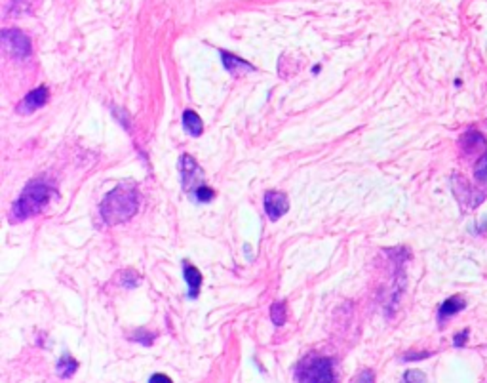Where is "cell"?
Wrapping results in <instances>:
<instances>
[{
	"mask_svg": "<svg viewBox=\"0 0 487 383\" xmlns=\"http://www.w3.org/2000/svg\"><path fill=\"white\" fill-rule=\"evenodd\" d=\"M139 210V191L133 183H119L107 193L99 206L102 220L109 227L130 222Z\"/></svg>",
	"mask_w": 487,
	"mask_h": 383,
	"instance_id": "cell-1",
	"label": "cell"
},
{
	"mask_svg": "<svg viewBox=\"0 0 487 383\" xmlns=\"http://www.w3.org/2000/svg\"><path fill=\"white\" fill-rule=\"evenodd\" d=\"M54 185L48 183L46 180H33L27 183L19 198L16 200V204L12 206V212H10V222L19 223L29 220V217H35L40 214L42 210L46 208L48 203L55 197Z\"/></svg>",
	"mask_w": 487,
	"mask_h": 383,
	"instance_id": "cell-2",
	"label": "cell"
},
{
	"mask_svg": "<svg viewBox=\"0 0 487 383\" xmlns=\"http://www.w3.org/2000/svg\"><path fill=\"white\" fill-rule=\"evenodd\" d=\"M299 383H337L335 362L329 357H312L297 370Z\"/></svg>",
	"mask_w": 487,
	"mask_h": 383,
	"instance_id": "cell-3",
	"label": "cell"
},
{
	"mask_svg": "<svg viewBox=\"0 0 487 383\" xmlns=\"http://www.w3.org/2000/svg\"><path fill=\"white\" fill-rule=\"evenodd\" d=\"M179 166H181V183H183L185 191L192 197L200 187H204L202 170H200V166L195 162V158L189 155L181 156Z\"/></svg>",
	"mask_w": 487,
	"mask_h": 383,
	"instance_id": "cell-4",
	"label": "cell"
},
{
	"mask_svg": "<svg viewBox=\"0 0 487 383\" xmlns=\"http://www.w3.org/2000/svg\"><path fill=\"white\" fill-rule=\"evenodd\" d=\"M2 42H4V46L12 52V55H16V58H19V60L29 58L31 50H33L29 36L18 29L4 31V33H2Z\"/></svg>",
	"mask_w": 487,
	"mask_h": 383,
	"instance_id": "cell-5",
	"label": "cell"
},
{
	"mask_svg": "<svg viewBox=\"0 0 487 383\" xmlns=\"http://www.w3.org/2000/svg\"><path fill=\"white\" fill-rule=\"evenodd\" d=\"M290 210V200L284 193L280 191H267L265 193V212L270 222H278Z\"/></svg>",
	"mask_w": 487,
	"mask_h": 383,
	"instance_id": "cell-6",
	"label": "cell"
},
{
	"mask_svg": "<svg viewBox=\"0 0 487 383\" xmlns=\"http://www.w3.org/2000/svg\"><path fill=\"white\" fill-rule=\"evenodd\" d=\"M48 97H50V92H48L46 86H40V88L29 92V94H27V96L21 99V103L18 105V113L19 114L35 113L36 109H40L42 105L48 102Z\"/></svg>",
	"mask_w": 487,
	"mask_h": 383,
	"instance_id": "cell-7",
	"label": "cell"
},
{
	"mask_svg": "<svg viewBox=\"0 0 487 383\" xmlns=\"http://www.w3.org/2000/svg\"><path fill=\"white\" fill-rule=\"evenodd\" d=\"M183 276L187 284H189V298L195 300L198 292H200V286H202V275H200V271L195 265H190L189 261H183Z\"/></svg>",
	"mask_w": 487,
	"mask_h": 383,
	"instance_id": "cell-8",
	"label": "cell"
},
{
	"mask_svg": "<svg viewBox=\"0 0 487 383\" xmlns=\"http://www.w3.org/2000/svg\"><path fill=\"white\" fill-rule=\"evenodd\" d=\"M221 60H223V65H225V69L231 72L232 77H238L244 71H256V67L250 65L248 61L240 60L236 55L226 54V52H221Z\"/></svg>",
	"mask_w": 487,
	"mask_h": 383,
	"instance_id": "cell-9",
	"label": "cell"
},
{
	"mask_svg": "<svg viewBox=\"0 0 487 383\" xmlns=\"http://www.w3.org/2000/svg\"><path fill=\"white\" fill-rule=\"evenodd\" d=\"M464 307H466V303H464L463 298H461V296H453V298L446 300L440 306V311H438V320H440V323H446L447 318L453 317V315H457L459 311H463Z\"/></svg>",
	"mask_w": 487,
	"mask_h": 383,
	"instance_id": "cell-10",
	"label": "cell"
},
{
	"mask_svg": "<svg viewBox=\"0 0 487 383\" xmlns=\"http://www.w3.org/2000/svg\"><path fill=\"white\" fill-rule=\"evenodd\" d=\"M183 126L185 130L192 136V138H198V136H202L204 132V124H202V119L198 117L195 111H185L183 113Z\"/></svg>",
	"mask_w": 487,
	"mask_h": 383,
	"instance_id": "cell-11",
	"label": "cell"
},
{
	"mask_svg": "<svg viewBox=\"0 0 487 383\" xmlns=\"http://www.w3.org/2000/svg\"><path fill=\"white\" fill-rule=\"evenodd\" d=\"M78 370V362L75 359H72L71 355H63L60 359V362H58V374H60L61 377H65V379H69V377H72V374Z\"/></svg>",
	"mask_w": 487,
	"mask_h": 383,
	"instance_id": "cell-12",
	"label": "cell"
},
{
	"mask_svg": "<svg viewBox=\"0 0 487 383\" xmlns=\"http://www.w3.org/2000/svg\"><path fill=\"white\" fill-rule=\"evenodd\" d=\"M474 178L476 181H480V183L487 185V153H483V155L480 156L478 164H476Z\"/></svg>",
	"mask_w": 487,
	"mask_h": 383,
	"instance_id": "cell-13",
	"label": "cell"
},
{
	"mask_svg": "<svg viewBox=\"0 0 487 383\" xmlns=\"http://www.w3.org/2000/svg\"><path fill=\"white\" fill-rule=\"evenodd\" d=\"M270 317H273L274 324H284L285 320V306L284 303H273L270 307Z\"/></svg>",
	"mask_w": 487,
	"mask_h": 383,
	"instance_id": "cell-14",
	"label": "cell"
},
{
	"mask_svg": "<svg viewBox=\"0 0 487 383\" xmlns=\"http://www.w3.org/2000/svg\"><path fill=\"white\" fill-rule=\"evenodd\" d=\"M215 197V191L214 189H209L208 185H204V187H200L195 195H192V198L195 200H198V203H209L212 198Z\"/></svg>",
	"mask_w": 487,
	"mask_h": 383,
	"instance_id": "cell-15",
	"label": "cell"
},
{
	"mask_svg": "<svg viewBox=\"0 0 487 383\" xmlns=\"http://www.w3.org/2000/svg\"><path fill=\"white\" fill-rule=\"evenodd\" d=\"M404 383H427V376L421 370H407L404 374Z\"/></svg>",
	"mask_w": 487,
	"mask_h": 383,
	"instance_id": "cell-16",
	"label": "cell"
},
{
	"mask_svg": "<svg viewBox=\"0 0 487 383\" xmlns=\"http://www.w3.org/2000/svg\"><path fill=\"white\" fill-rule=\"evenodd\" d=\"M351 383H375L373 370L366 368V370H362L360 374H356V377H354Z\"/></svg>",
	"mask_w": 487,
	"mask_h": 383,
	"instance_id": "cell-17",
	"label": "cell"
},
{
	"mask_svg": "<svg viewBox=\"0 0 487 383\" xmlns=\"http://www.w3.org/2000/svg\"><path fill=\"white\" fill-rule=\"evenodd\" d=\"M133 340L141 342L143 345H151V343L155 342V334H151V332H145V330H139V332L133 335Z\"/></svg>",
	"mask_w": 487,
	"mask_h": 383,
	"instance_id": "cell-18",
	"label": "cell"
},
{
	"mask_svg": "<svg viewBox=\"0 0 487 383\" xmlns=\"http://www.w3.org/2000/svg\"><path fill=\"white\" fill-rule=\"evenodd\" d=\"M466 340H469V330H464V332H461V334L455 335V347H461V345H464V343H466Z\"/></svg>",
	"mask_w": 487,
	"mask_h": 383,
	"instance_id": "cell-19",
	"label": "cell"
},
{
	"mask_svg": "<svg viewBox=\"0 0 487 383\" xmlns=\"http://www.w3.org/2000/svg\"><path fill=\"white\" fill-rule=\"evenodd\" d=\"M149 383H172V379L166 374H155V376H151Z\"/></svg>",
	"mask_w": 487,
	"mask_h": 383,
	"instance_id": "cell-20",
	"label": "cell"
}]
</instances>
